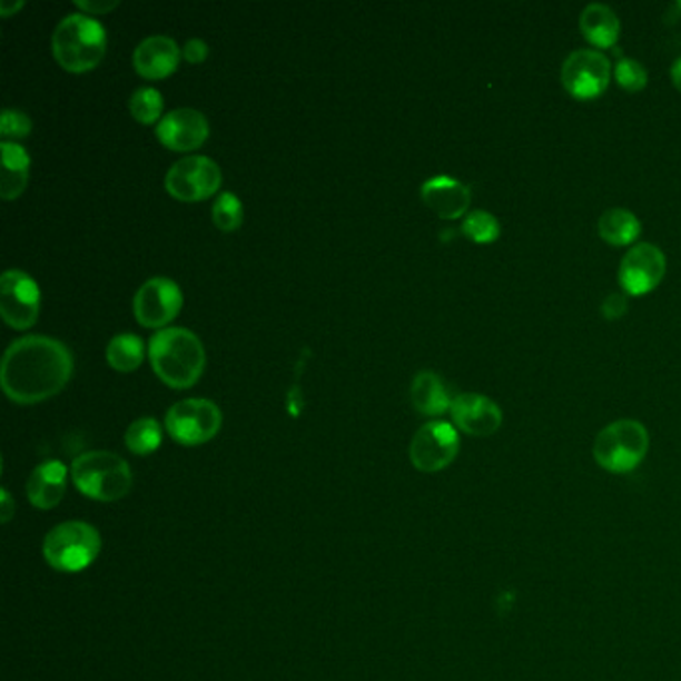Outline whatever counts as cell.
Listing matches in <instances>:
<instances>
[{
	"label": "cell",
	"instance_id": "obj_1",
	"mask_svg": "<svg viewBox=\"0 0 681 681\" xmlns=\"http://www.w3.org/2000/svg\"><path fill=\"white\" fill-rule=\"evenodd\" d=\"M75 372L69 346L50 336H22L12 342L0 364V386L7 398L32 406L55 398Z\"/></svg>",
	"mask_w": 681,
	"mask_h": 681
},
{
	"label": "cell",
	"instance_id": "obj_2",
	"mask_svg": "<svg viewBox=\"0 0 681 681\" xmlns=\"http://www.w3.org/2000/svg\"><path fill=\"white\" fill-rule=\"evenodd\" d=\"M148 358L156 376L168 388L188 389L203 378L206 352L195 332L186 328H165L148 342Z\"/></svg>",
	"mask_w": 681,
	"mask_h": 681
},
{
	"label": "cell",
	"instance_id": "obj_3",
	"mask_svg": "<svg viewBox=\"0 0 681 681\" xmlns=\"http://www.w3.org/2000/svg\"><path fill=\"white\" fill-rule=\"evenodd\" d=\"M52 55L60 67L75 75L97 69L107 55V32L97 19L72 12L52 32Z\"/></svg>",
	"mask_w": 681,
	"mask_h": 681
},
{
	"label": "cell",
	"instance_id": "obj_4",
	"mask_svg": "<svg viewBox=\"0 0 681 681\" xmlns=\"http://www.w3.org/2000/svg\"><path fill=\"white\" fill-rule=\"evenodd\" d=\"M70 476L82 496L102 504L122 500L132 487V470L127 460L107 450L85 452L75 457Z\"/></svg>",
	"mask_w": 681,
	"mask_h": 681
},
{
	"label": "cell",
	"instance_id": "obj_5",
	"mask_svg": "<svg viewBox=\"0 0 681 681\" xmlns=\"http://www.w3.org/2000/svg\"><path fill=\"white\" fill-rule=\"evenodd\" d=\"M100 547L102 540L97 527L88 522L70 520L50 530L42 542V555L52 570L77 574L97 560Z\"/></svg>",
	"mask_w": 681,
	"mask_h": 681
},
{
	"label": "cell",
	"instance_id": "obj_6",
	"mask_svg": "<svg viewBox=\"0 0 681 681\" xmlns=\"http://www.w3.org/2000/svg\"><path fill=\"white\" fill-rule=\"evenodd\" d=\"M650 450V434L638 420L608 424L594 442L595 464L610 474H628L640 466Z\"/></svg>",
	"mask_w": 681,
	"mask_h": 681
},
{
	"label": "cell",
	"instance_id": "obj_7",
	"mask_svg": "<svg viewBox=\"0 0 681 681\" xmlns=\"http://www.w3.org/2000/svg\"><path fill=\"white\" fill-rule=\"evenodd\" d=\"M165 426L178 444L203 446L223 428V412L213 399H180L166 412Z\"/></svg>",
	"mask_w": 681,
	"mask_h": 681
},
{
	"label": "cell",
	"instance_id": "obj_8",
	"mask_svg": "<svg viewBox=\"0 0 681 681\" xmlns=\"http://www.w3.org/2000/svg\"><path fill=\"white\" fill-rule=\"evenodd\" d=\"M166 193L180 203H203L223 186V170L208 156H186L170 166Z\"/></svg>",
	"mask_w": 681,
	"mask_h": 681
},
{
	"label": "cell",
	"instance_id": "obj_9",
	"mask_svg": "<svg viewBox=\"0 0 681 681\" xmlns=\"http://www.w3.org/2000/svg\"><path fill=\"white\" fill-rule=\"evenodd\" d=\"M457 452L460 436L456 428L442 420L424 424L409 442V462L424 474L446 470L456 460Z\"/></svg>",
	"mask_w": 681,
	"mask_h": 681
},
{
	"label": "cell",
	"instance_id": "obj_10",
	"mask_svg": "<svg viewBox=\"0 0 681 681\" xmlns=\"http://www.w3.org/2000/svg\"><path fill=\"white\" fill-rule=\"evenodd\" d=\"M40 314L39 284L22 270H7L0 278V316L14 330H29Z\"/></svg>",
	"mask_w": 681,
	"mask_h": 681
},
{
	"label": "cell",
	"instance_id": "obj_11",
	"mask_svg": "<svg viewBox=\"0 0 681 681\" xmlns=\"http://www.w3.org/2000/svg\"><path fill=\"white\" fill-rule=\"evenodd\" d=\"M185 296L180 286L165 278L156 276L138 288L135 296V316L138 324L150 330H165L170 322L182 310Z\"/></svg>",
	"mask_w": 681,
	"mask_h": 681
},
{
	"label": "cell",
	"instance_id": "obj_12",
	"mask_svg": "<svg viewBox=\"0 0 681 681\" xmlns=\"http://www.w3.org/2000/svg\"><path fill=\"white\" fill-rule=\"evenodd\" d=\"M612 78V65L600 50H574L562 67V85L578 100L604 95Z\"/></svg>",
	"mask_w": 681,
	"mask_h": 681
},
{
	"label": "cell",
	"instance_id": "obj_13",
	"mask_svg": "<svg viewBox=\"0 0 681 681\" xmlns=\"http://www.w3.org/2000/svg\"><path fill=\"white\" fill-rule=\"evenodd\" d=\"M665 266V254L655 244H633L620 264V286L630 296L652 293L662 283Z\"/></svg>",
	"mask_w": 681,
	"mask_h": 681
},
{
	"label": "cell",
	"instance_id": "obj_14",
	"mask_svg": "<svg viewBox=\"0 0 681 681\" xmlns=\"http://www.w3.org/2000/svg\"><path fill=\"white\" fill-rule=\"evenodd\" d=\"M156 138L162 147L175 152H193L210 137L208 118L195 108H178L156 125Z\"/></svg>",
	"mask_w": 681,
	"mask_h": 681
},
{
	"label": "cell",
	"instance_id": "obj_15",
	"mask_svg": "<svg viewBox=\"0 0 681 681\" xmlns=\"http://www.w3.org/2000/svg\"><path fill=\"white\" fill-rule=\"evenodd\" d=\"M450 414L457 430L476 438H487L496 434L504 422V414L496 402L474 392L456 396L452 402Z\"/></svg>",
	"mask_w": 681,
	"mask_h": 681
},
{
	"label": "cell",
	"instance_id": "obj_16",
	"mask_svg": "<svg viewBox=\"0 0 681 681\" xmlns=\"http://www.w3.org/2000/svg\"><path fill=\"white\" fill-rule=\"evenodd\" d=\"M182 59V49L172 37L155 34L138 45L135 50V69L147 80H162L176 72Z\"/></svg>",
	"mask_w": 681,
	"mask_h": 681
},
{
	"label": "cell",
	"instance_id": "obj_17",
	"mask_svg": "<svg viewBox=\"0 0 681 681\" xmlns=\"http://www.w3.org/2000/svg\"><path fill=\"white\" fill-rule=\"evenodd\" d=\"M420 195L424 205L444 220H456L460 216L466 215L472 203L470 188L446 175L434 176L426 180L420 188Z\"/></svg>",
	"mask_w": 681,
	"mask_h": 681
},
{
	"label": "cell",
	"instance_id": "obj_18",
	"mask_svg": "<svg viewBox=\"0 0 681 681\" xmlns=\"http://www.w3.org/2000/svg\"><path fill=\"white\" fill-rule=\"evenodd\" d=\"M69 470L60 460H47L34 467L27 482V497L30 504L39 510H52L59 506L67 494Z\"/></svg>",
	"mask_w": 681,
	"mask_h": 681
},
{
	"label": "cell",
	"instance_id": "obj_19",
	"mask_svg": "<svg viewBox=\"0 0 681 681\" xmlns=\"http://www.w3.org/2000/svg\"><path fill=\"white\" fill-rule=\"evenodd\" d=\"M412 406L424 416H442L452 408L454 398H450L448 388L434 372H420L409 386Z\"/></svg>",
	"mask_w": 681,
	"mask_h": 681
},
{
	"label": "cell",
	"instance_id": "obj_20",
	"mask_svg": "<svg viewBox=\"0 0 681 681\" xmlns=\"http://www.w3.org/2000/svg\"><path fill=\"white\" fill-rule=\"evenodd\" d=\"M30 156L17 142H2V200H17L29 186Z\"/></svg>",
	"mask_w": 681,
	"mask_h": 681
},
{
	"label": "cell",
	"instance_id": "obj_21",
	"mask_svg": "<svg viewBox=\"0 0 681 681\" xmlns=\"http://www.w3.org/2000/svg\"><path fill=\"white\" fill-rule=\"evenodd\" d=\"M580 30L598 49H610L620 37V19L608 4L592 2L580 14Z\"/></svg>",
	"mask_w": 681,
	"mask_h": 681
},
{
	"label": "cell",
	"instance_id": "obj_22",
	"mask_svg": "<svg viewBox=\"0 0 681 681\" xmlns=\"http://www.w3.org/2000/svg\"><path fill=\"white\" fill-rule=\"evenodd\" d=\"M598 233L612 246H630L640 238L642 225L638 216L625 208H608L598 220Z\"/></svg>",
	"mask_w": 681,
	"mask_h": 681
},
{
	"label": "cell",
	"instance_id": "obj_23",
	"mask_svg": "<svg viewBox=\"0 0 681 681\" xmlns=\"http://www.w3.org/2000/svg\"><path fill=\"white\" fill-rule=\"evenodd\" d=\"M107 362L112 371L135 372L145 362V342L132 332H122L108 342Z\"/></svg>",
	"mask_w": 681,
	"mask_h": 681
},
{
	"label": "cell",
	"instance_id": "obj_24",
	"mask_svg": "<svg viewBox=\"0 0 681 681\" xmlns=\"http://www.w3.org/2000/svg\"><path fill=\"white\" fill-rule=\"evenodd\" d=\"M125 444L127 448L137 454V456H150L162 444V428L158 424V420L138 418L128 426L125 432Z\"/></svg>",
	"mask_w": 681,
	"mask_h": 681
},
{
	"label": "cell",
	"instance_id": "obj_25",
	"mask_svg": "<svg viewBox=\"0 0 681 681\" xmlns=\"http://www.w3.org/2000/svg\"><path fill=\"white\" fill-rule=\"evenodd\" d=\"M128 110L140 125H158L162 120L165 100L156 88H138L128 100Z\"/></svg>",
	"mask_w": 681,
	"mask_h": 681
},
{
	"label": "cell",
	"instance_id": "obj_26",
	"mask_svg": "<svg viewBox=\"0 0 681 681\" xmlns=\"http://www.w3.org/2000/svg\"><path fill=\"white\" fill-rule=\"evenodd\" d=\"M462 233L466 234L472 243L492 244L496 243L502 234V226L497 223L494 215H490L486 210H474L464 218Z\"/></svg>",
	"mask_w": 681,
	"mask_h": 681
},
{
	"label": "cell",
	"instance_id": "obj_27",
	"mask_svg": "<svg viewBox=\"0 0 681 681\" xmlns=\"http://www.w3.org/2000/svg\"><path fill=\"white\" fill-rule=\"evenodd\" d=\"M244 208L238 196L223 193L213 206V223L220 233H234L243 226Z\"/></svg>",
	"mask_w": 681,
	"mask_h": 681
},
{
	"label": "cell",
	"instance_id": "obj_28",
	"mask_svg": "<svg viewBox=\"0 0 681 681\" xmlns=\"http://www.w3.org/2000/svg\"><path fill=\"white\" fill-rule=\"evenodd\" d=\"M615 80L628 92H640L648 85V72L642 62L633 59H622L615 65Z\"/></svg>",
	"mask_w": 681,
	"mask_h": 681
},
{
	"label": "cell",
	"instance_id": "obj_29",
	"mask_svg": "<svg viewBox=\"0 0 681 681\" xmlns=\"http://www.w3.org/2000/svg\"><path fill=\"white\" fill-rule=\"evenodd\" d=\"M32 130V122L30 118L20 112V110H12V108H4L2 110V120H0V137L4 142H12V140H20V138H27Z\"/></svg>",
	"mask_w": 681,
	"mask_h": 681
},
{
	"label": "cell",
	"instance_id": "obj_30",
	"mask_svg": "<svg viewBox=\"0 0 681 681\" xmlns=\"http://www.w3.org/2000/svg\"><path fill=\"white\" fill-rule=\"evenodd\" d=\"M118 4H120L118 0H77L75 2V7L88 17H100V14L112 12Z\"/></svg>",
	"mask_w": 681,
	"mask_h": 681
},
{
	"label": "cell",
	"instance_id": "obj_31",
	"mask_svg": "<svg viewBox=\"0 0 681 681\" xmlns=\"http://www.w3.org/2000/svg\"><path fill=\"white\" fill-rule=\"evenodd\" d=\"M625 312H628V300L622 294H610L602 303V314L608 320H620Z\"/></svg>",
	"mask_w": 681,
	"mask_h": 681
},
{
	"label": "cell",
	"instance_id": "obj_32",
	"mask_svg": "<svg viewBox=\"0 0 681 681\" xmlns=\"http://www.w3.org/2000/svg\"><path fill=\"white\" fill-rule=\"evenodd\" d=\"M206 57H208V45H206L205 40L193 39L186 42L185 49H182V59L186 62L200 65V62H205Z\"/></svg>",
	"mask_w": 681,
	"mask_h": 681
},
{
	"label": "cell",
	"instance_id": "obj_33",
	"mask_svg": "<svg viewBox=\"0 0 681 681\" xmlns=\"http://www.w3.org/2000/svg\"><path fill=\"white\" fill-rule=\"evenodd\" d=\"M22 7H24V2H22V0H19V2L2 0V2H0V14H2L4 19H9V17H12V14H17Z\"/></svg>",
	"mask_w": 681,
	"mask_h": 681
},
{
	"label": "cell",
	"instance_id": "obj_34",
	"mask_svg": "<svg viewBox=\"0 0 681 681\" xmlns=\"http://www.w3.org/2000/svg\"><path fill=\"white\" fill-rule=\"evenodd\" d=\"M12 512H14V506H12V500H10L9 492L2 490V522H4V524L10 522Z\"/></svg>",
	"mask_w": 681,
	"mask_h": 681
},
{
	"label": "cell",
	"instance_id": "obj_35",
	"mask_svg": "<svg viewBox=\"0 0 681 681\" xmlns=\"http://www.w3.org/2000/svg\"><path fill=\"white\" fill-rule=\"evenodd\" d=\"M672 80L675 88L681 92V59L675 60L672 67Z\"/></svg>",
	"mask_w": 681,
	"mask_h": 681
},
{
	"label": "cell",
	"instance_id": "obj_36",
	"mask_svg": "<svg viewBox=\"0 0 681 681\" xmlns=\"http://www.w3.org/2000/svg\"><path fill=\"white\" fill-rule=\"evenodd\" d=\"M678 7H680V9H681V0H680V2H678Z\"/></svg>",
	"mask_w": 681,
	"mask_h": 681
}]
</instances>
